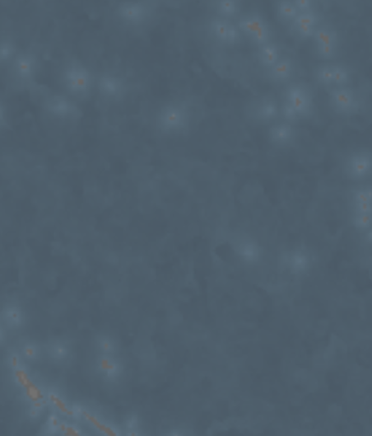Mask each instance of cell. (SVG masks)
<instances>
[{
  "label": "cell",
  "mask_w": 372,
  "mask_h": 436,
  "mask_svg": "<svg viewBox=\"0 0 372 436\" xmlns=\"http://www.w3.org/2000/svg\"><path fill=\"white\" fill-rule=\"evenodd\" d=\"M296 137V131L292 125L287 122L276 124L269 131L270 141L274 145L285 146L293 142Z\"/></svg>",
  "instance_id": "cell-6"
},
{
  "label": "cell",
  "mask_w": 372,
  "mask_h": 436,
  "mask_svg": "<svg viewBox=\"0 0 372 436\" xmlns=\"http://www.w3.org/2000/svg\"><path fill=\"white\" fill-rule=\"evenodd\" d=\"M279 48L277 44L269 43L259 49V62L264 67L271 68L279 61Z\"/></svg>",
  "instance_id": "cell-9"
},
{
  "label": "cell",
  "mask_w": 372,
  "mask_h": 436,
  "mask_svg": "<svg viewBox=\"0 0 372 436\" xmlns=\"http://www.w3.org/2000/svg\"><path fill=\"white\" fill-rule=\"evenodd\" d=\"M270 38H271V33H270V29L268 26L267 23H265L264 26L260 27L259 30H257L256 32L253 33L252 36V41L259 46H264L265 44L270 43Z\"/></svg>",
  "instance_id": "cell-20"
},
{
  "label": "cell",
  "mask_w": 372,
  "mask_h": 436,
  "mask_svg": "<svg viewBox=\"0 0 372 436\" xmlns=\"http://www.w3.org/2000/svg\"><path fill=\"white\" fill-rule=\"evenodd\" d=\"M285 101L291 103L299 117H308L311 114L313 108L311 97L302 85L289 86L285 91Z\"/></svg>",
  "instance_id": "cell-4"
},
{
  "label": "cell",
  "mask_w": 372,
  "mask_h": 436,
  "mask_svg": "<svg viewBox=\"0 0 372 436\" xmlns=\"http://www.w3.org/2000/svg\"><path fill=\"white\" fill-rule=\"evenodd\" d=\"M347 175L353 180H362L372 174V152L362 150L354 152L347 159Z\"/></svg>",
  "instance_id": "cell-2"
},
{
  "label": "cell",
  "mask_w": 372,
  "mask_h": 436,
  "mask_svg": "<svg viewBox=\"0 0 372 436\" xmlns=\"http://www.w3.org/2000/svg\"><path fill=\"white\" fill-rule=\"evenodd\" d=\"M319 21V18L314 11L307 12V13H299L297 18L294 20V26L297 25H306V26H316Z\"/></svg>",
  "instance_id": "cell-21"
},
{
  "label": "cell",
  "mask_w": 372,
  "mask_h": 436,
  "mask_svg": "<svg viewBox=\"0 0 372 436\" xmlns=\"http://www.w3.org/2000/svg\"><path fill=\"white\" fill-rule=\"evenodd\" d=\"M356 214L372 216V203H355Z\"/></svg>",
  "instance_id": "cell-33"
},
{
  "label": "cell",
  "mask_w": 372,
  "mask_h": 436,
  "mask_svg": "<svg viewBox=\"0 0 372 436\" xmlns=\"http://www.w3.org/2000/svg\"><path fill=\"white\" fill-rule=\"evenodd\" d=\"M279 115V108L277 102L272 98L262 100L255 109V117L261 122H270L277 119Z\"/></svg>",
  "instance_id": "cell-8"
},
{
  "label": "cell",
  "mask_w": 372,
  "mask_h": 436,
  "mask_svg": "<svg viewBox=\"0 0 372 436\" xmlns=\"http://www.w3.org/2000/svg\"><path fill=\"white\" fill-rule=\"evenodd\" d=\"M241 40V34H240V30L237 26L230 23L229 25L228 28V33H227L226 44L230 45H235L238 44Z\"/></svg>",
  "instance_id": "cell-27"
},
{
  "label": "cell",
  "mask_w": 372,
  "mask_h": 436,
  "mask_svg": "<svg viewBox=\"0 0 372 436\" xmlns=\"http://www.w3.org/2000/svg\"><path fill=\"white\" fill-rule=\"evenodd\" d=\"M355 203H372V187L358 188L354 192Z\"/></svg>",
  "instance_id": "cell-24"
},
{
  "label": "cell",
  "mask_w": 372,
  "mask_h": 436,
  "mask_svg": "<svg viewBox=\"0 0 372 436\" xmlns=\"http://www.w3.org/2000/svg\"><path fill=\"white\" fill-rule=\"evenodd\" d=\"M293 72V63L291 59H280L277 64L271 68V77L275 81L283 82L291 76Z\"/></svg>",
  "instance_id": "cell-10"
},
{
  "label": "cell",
  "mask_w": 372,
  "mask_h": 436,
  "mask_svg": "<svg viewBox=\"0 0 372 436\" xmlns=\"http://www.w3.org/2000/svg\"><path fill=\"white\" fill-rule=\"evenodd\" d=\"M59 431L61 432L62 436H86L77 426L65 421L61 422L59 426Z\"/></svg>",
  "instance_id": "cell-26"
},
{
  "label": "cell",
  "mask_w": 372,
  "mask_h": 436,
  "mask_svg": "<svg viewBox=\"0 0 372 436\" xmlns=\"http://www.w3.org/2000/svg\"><path fill=\"white\" fill-rule=\"evenodd\" d=\"M316 52L320 58L330 60L333 58L337 52L336 44H316Z\"/></svg>",
  "instance_id": "cell-23"
},
{
  "label": "cell",
  "mask_w": 372,
  "mask_h": 436,
  "mask_svg": "<svg viewBox=\"0 0 372 436\" xmlns=\"http://www.w3.org/2000/svg\"><path fill=\"white\" fill-rule=\"evenodd\" d=\"M98 367L103 373L108 377H115L119 372V365L116 360L110 357L108 354L101 356L98 360Z\"/></svg>",
  "instance_id": "cell-15"
},
{
  "label": "cell",
  "mask_w": 372,
  "mask_h": 436,
  "mask_svg": "<svg viewBox=\"0 0 372 436\" xmlns=\"http://www.w3.org/2000/svg\"><path fill=\"white\" fill-rule=\"evenodd\" d=\"M329 96L332 108L340 115H353L360 108L357 95L348 87L334 88L331 91Z\"/></svg>",
  "instance_id": "cell-1"
},
{
  "label": "cell",
  "mask_w": 372,
  "mask_h": 436,
  "mask_svg": "<svg viewBox=\"0 0 372 436\" xmlns=\"http://www.w3.org/2000/svg\"><path fill=\"white\" fill-rule=\"evenodd\" d=\"M52 352L53 355L57 359H63L67 355V348H66V346L60 343L53 346Z\"/></svg>",
  "instance_id": "cell-34"
},
{
  "label": "cell",
  "mask_w": 372,
  "mask_h": 436,
  "mask_svg": "<svg viewBox=\"0 0 372 436\" xmlns=\"http://www.w3.org/2000/svg\"><path fill=\"white\" fill-rule=\"evenodd\" d=\"M128 436H140V434L138 433L137 431H131L129 433H128Z\"/></svg>",
  "instance_id": "cell-38"
},
{
  "label": "cell",
  "mask_w": 372,
  "mask_h": 436,
  "mask_svg": "<svg viewBox=\"0 0 372 436\" xmlns=\"http://www.w3.org/2000/svg\"><path fill=\"white\" fill-rule=\"evenodd\" d=\"M78 412H79V415H81L82 418L85 419V421L87 422L91 427L94 429L98 433L100 434L102 436H121L119 431H117L116 428L112 426L111 424H109L108 422L105 421L104 419L99 418V416L91 413L90 411L83 408V407H79Z\"/></svg>",
  "instance_id": "cell-7"
},
{
  "label": "cell",
  "mask_w": 372,
  "mask_h": 436,
  "mask_svg": "<svg viewBox=\"0 0 372 436\" xmlns=\"http://www.w3.org/2000/svg\"><path fill=\"white\" fill-rule=\"evenodd\" d=\"M47 398L48 401H50V404L52 405V407L59 413H61V415L73 419L79 414V412L76 411L73 407H71L70 405L68 404L67 401L57 393L53 391L48 393Z\"/></svg>",
  "instance_id": "cell-11"
},
{
  "label": "cell",
  "mask_w": 372,
  "mask_h": 436,
  "mask_svg": "<svg viewBox=\"0 0 372 436\" xmlns=\"http://www.w3.org/2000/svg\"><path fill=\"white\" fill-rule=\"evenodd\" d=\"M14 376L16 383L21 388L24 395L30 401L31 404L41 402L47 405V401H49L47 395L31 378L29 373L23 366H20L19 368L14 370Z\"/></svg>",
  "instance_id": "cell-3"
},
{
  "label": "cell",
  "mask_w": 372,
  "mask_h": 436,
  "mask_svg": "<svg viewBox=\"0 0 372 436\" xmlns=\"http://www.w3.org/2000/svg\"><path fill=\"white\" fill-rule=\"evenodd\" d=\"M314 39L316 44H336L338 41V36L334 30L321 27L314 32Z\"/></svg>",
  "instance_id": "cell-14"
},
{
  "label": "cell",
  "mask_w": 372,
  "mask_h": 436,
  "mask_svg": "<svg viewBox=\"0 0 372 436\" xmlns=\"http://www.w3.org/2000/svg\"><path fill=\"white\" fill-rule=\"evenodd\" d=\"M230 21L224 18H213L211 21V29L218 41L226 44L227 33Z\"/></svg>",
  "instance_id": "cell-12"
},
{
  "label": "cell",
  "mask_w": 372,
  "mask_h": 436,
  "mask_svg": "<svg viewBox=\"0 0 372 436\" xmlns=\"http://www.w3.org/2000/svg\"><path fill=\"white\" fill-rule=\"evenodd\" d=\"M9 364H10V366H11V367H13L14 370L19 368L20 366H20V357L18 356V354H12L10 355V357H9Z\"/></svg>",
  "instance_id": "cell-36"
},
{
  "label": "cell",
  "mask_w": 372,
  "mask_h": 436,
  "mask_svg": "<svg viewBox=\"0 0 372 436\" xmlns=\"http://www.w3.org/2000/svg\"><path fill=\"white\" fill-rule=\"evenodd\" d=\"M240 6L236 1H219L216 3V10L221 18H231L237 14Z\"/></svg>",
  "instance_id": "cell-16"
},
{
  "label": "cell",
  "mask_w": 372,
  "mask_h": 436,
  "mask_svg": "<svg viewBox=\"0 0 372 436\" xmlns=\"http://www.w3.org/2000/svg\"><path fill=\"white\" fill-rule=\"evenodd\" d=\"M3 318L8 325L12 327H18L22 323V314L18 307L9 306L4 310Z\"/></svg>",
  "instance_id": "cell-18"
},
{
  "label": "cell",
  "mask_w": 372,
  "mask_h": 436,
  "mask_svg": "<svg viewBox=\"0 0 372 436\" xmlns=\"http://www.w3.org/2000/svg\"><path fill=\"white\" fill-rule=\"evenodd\" d=\"M317 80L323 86H330L333 84L332 67L329 65H324L318 68L316 73Z\"/></svg>",
  "instance_id": "cell-19"
},
{
  "label": "cell",
  "mask_w": 372,
  "mask_h": 436,
  "mask_svg": "<svg viewBox=\"0 0 372 436\" xmlns=\"http://www.w3.org/2000/svg\"><path fill=\"white\" fill-rule=\"evenodd\" d=\"M61 422L56 414H51L50 419H49V421H48L49 425H50V430L59 431V426H60Z\"/></svg>",
  "instance_id": "cell-35"
},
{
  "label": "cell",
  "mask_w": 372,
  "mask_h": 436,
  "mask_svg": "<svg viewBox=\"0 0 372 436\" xmlns=\"http://www.w3.org/2000/svg\"><path fill=\"white\" fill-rule=\"evenodd\" d=\"M332 67L333 84L337 87H347L350 79L349 71L341 65H333Z\"/></svg>",
  "instance_id": "cell-17"
},
{
  "label": "cell",
  "mask_w": 372,
  "mask_h": 436,
  "mask_svg": "<svg viewBox=\"0 0 372 436\" xmlns=\"http://www.w3.org/2000/svg\"><path fill=\"white\" fill-rule=\"evenodd\" d=\"M30 416L32 418H38V416L40 415V411L37 410L35 408H31L30 409Z\"/></svg>",
  "instance_id": "cell-37"
},
{
  "label": "cell",
  "mask_w": 372,
  "mask_h": 436,
  "mask_svg": "<svg viewBox=\"0 0 372 436\" xmlns=\"http://www.w3.org/2000/svg\"><path fill=\"white\" fill-rule=\"evenodd\" d=\"M293 3L299 13L314 11V2L312 1L297 0V1H293Z\"/></svg>",
  "instance_id": "cell-31"
},
{
  "label": "cell",
  "mask_w": 372,
  "mask_h": 436,
  "mask_svg": "<svg viewBox=\"0 0 372 436\" xmlns=\"http://www.w3.org/2000/svg\"><path fill=\"white\" fill-rule=\"evenodd\" d=\"M355 224L358 229H368L372 224V216L371 215H361L356 214L355 218Z\"/></svg>",
  "instance_id": "cell-28"
},
{
  "label": "cell",
  "mask_w": 372,
  "mask_h": 436,
  "mask_svg": "<svg viewBox=\"0 0 372 436\" xmlns=\"http://www.w3.org/2000/svg\"><path fill=\"white\" fill-rule=\"evenodd\" d=\"M277 12L279 17L285 21H293L299 15L293 2L281 1L277 4Z\"/></svg>",
  "instance_id": "cell-13"
},
{
  "label": "cell",
  "mask_w": 372,
  "mask_h": 436,
  "mask_svg": "<svg viewBox=\"0 0 372 436\" xmlns=\"http://www.w3.org/2000/svg\"><path fill=\"white\" fill-rule=\"evenodd\" d=\"M238 27L239 30L241 31V32H243L245 35L248 36V37H250L252 38V36L253 35V33H254V26H253V19H252V15H246V16H243V17L241 18L238 21Z\"/></svg>",
  "instance_id": "cell-25"
},
{
  "label": "cell",
  "mask_w": 372,
  "mask_h": 436,
  "mask_svg": "<svg viewBox=\"0 0 372 436\" xmlns=\"http://www.w3.org/2000/svg\"><path fill=\"white\" fill-rule=\"evenodd\" d=\"M367 239H368L370 242L372 243V229L370 230L369 233L367 234Z\"/></svg>",
  "instance_id": "cell-39"
},
{
  "label": "cell",
  "mask_w": 372,
  "mask_h": 436,
  "mask_svg": "<svg viewBox=\"0 0 372 436\" xmlns=\"http://www.w3.org/2000/svg\"><path fill=\"white\" fill-rule=\"evenodd\" d=\"M187 121L185 109L179 106H169L164 109L159 116L161 127L167 132H175L183 129Z\"/></svg>",
  "instance_id": "cell-5"
},
{
  "label": "cell",
  "mask_w": 372,
  "mask_h": 436,
  "mask_svg": "<svg viewBox=\"0 0 372 436\" xmlns=\"http://www.w3.org/2000/svg\"><path fill=\"white\" fill-rule=\"evenodd\" d=\"M22 352H23L24 356L28 360H34L38 357V348L32 343H27L26 345H24Z\"/></svg>",
  "instance_id": "cell-32"
},
{
  "label": "cell",
  "mask_w": 372,
  "mask_h": 436,
  "mask_svg": "<svg viewBox=\"0 0 372 436\" xmlns=\"http://www.w3.org/2000/svg\"><path fill=\"white\" fill-rule=\"evenodd\" d=\"M280 113L282 117L287 123H293L299 119V115L296 111V109H294L291 103H288L287 101H285V103L282 104Z\"/></svg>",
  "instance_id": "cell-22"
},
{
  "label": "cell",
  "mask_w": 372,
  "mask_h": 436,
  "mask_svg": "<svg viewBox=\"0 0 372 436\" xmlns=\"http://www.w3.org/2000/svg\"><path fill=\"white\" fill-rule=\"evenodd\" d=\"M99 345L102 352L105 353V354H108V355L113 353L114 350H115V344H114L113 341L107 337H101L99 339Z\"/></svg>",
  "instance_id": "cell-30"
},
{
  "label": "cell",
  "mask_w": 372,
  "mask_h": 436,
  "mask_svg": "<svg viewBox=\"0 0 372 436\" xmlns=\"http://www.w3.org/2000/svg\"><path fill=\"white\" fill-rule=\"evenodd\" d=\"M295 27L297 34L302 39H308L312 37L314 38V32L316 31L313 26H306V25H297L295 26Z\"/></svg>",
  "instance_id": "cell-29"
}]
</instances>
